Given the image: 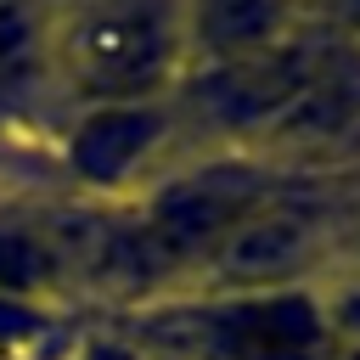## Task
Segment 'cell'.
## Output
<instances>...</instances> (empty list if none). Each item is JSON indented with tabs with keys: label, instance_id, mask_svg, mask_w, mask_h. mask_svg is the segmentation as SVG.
<instances>
[{
	"label": "cell",
	"instance_id": "9",
	"mask_svg": "<svg viewBox=\"0 0 360 360\" xmlns=\"http://www.w3.org/2000/svg\"><path fill=\"white\" fill-rule=\"evenodd\" d=\"M79 360H152V354L135 349L124 332H101V338H90V343L79 349Z\"/></svg>",
	"mask_w": 360,
	"mask_h": 360
},
{
	"label": "cell",
	"instance_id": "11",
	"mask_svg": "<svg viewBox=\"0 0 360 360\" xmlns=\"http://www.w3.org/2000/svg\"><path fill=\"white\" fill-rule=\"evenodd\" d=\"M354 276H360V225H354V236H349V259H343Z\"/></svg>",
	"mask_w": 360,
	"mask_h": 360
},
{
	"label": "cell",
	"instance_id": "8",
	"mask_svg": "<svg viewBox=\"0 0 360 360\" xmlns=\"http://www.w3.org/2000/svg\"><path fill=\"white\" fill-rule=\"evenodd\" d=\"M321 304H326V326L338 343L360 349V276L349 264H338L326 281H321Z\"/></svg>",
	"mask_w": 360,
	"mask_h": 360
},
{
	"label": "cell",
	"instance_id": "4",
	"mask_svg": "<svg viewBox=\"0 0 360 360\" xmlns=\"http://www.w3.org/2000/svg\"><path fill=\"white\" fill-rule=\"evenodd\" d=\"M343 225L332 214V202L304 186L287 180L276 197H264L231 236L225 248L202 264L191 292H281V287H321L343 253Z\"/></svg>",
	"mask_w": 360,
	"mask_h": 360
},
{
	"label": "cell",
	"instance_id": "5",
	"mask_svg": "<svg viewBox=\"0 0 360 360\" xmlns=\"http://www.w3.org/2000/svg\"><path fill=\"white\" fill-rule=\"evenodd\" d=\"M180 107L146 101V107H68L62 124V169L90 202H129L146 180L163 174V158L174 146Z\"/></svg>",
	"mask_w": 360,
	"mask_h": 360
},
{
	"label": "cell",
	"instance_id": "10",
	"mask_svg": "<svg viewBox=\"0 0 360 360\" xmlns=\"http://www.w3.org/2000/svg\"><path fill=\"white\" fill-rule=\"evenodd\" d=\"M315 17H321V22H332L343 39H354V45H360V0H326Z\"/></svg>",
	"mask_w": 360,
	"mask_h": 360
},
{
	"label": "cell",
	"instance_id": "7",
	"mask_svg": "<svg viewBox=\"0 0 360 360\" xmlns=\"http://www.w3.org/2000/svg\"><path fill=\"white\" fill-rule=\"evenodd\" d=\"M51 0H0V107H34L51 96L45 68Z\"/></svg>",
	"mask_w": 360,
	"mask_h": 360
},
{
	"label": "cell",
	"instance_id": "6",
	"mask_svg": "<svg viewBox=\"0 0 360 360\" xmlns=\"http://www.w3.org/2000/svg\"><path fill=\"white\" fill-rule=\"evenodd\" d=\"M180 6H186L191 68L264 56L315 22L304 0H180Z\"/></svg>",
	"mask_w": 360,
	"mask_h": 360
},
{
	"label": "cell",
	"instance_id": "12",
	"mask_svg": "<svg viewBox=\"0 0 360 360\" xmlns=\"http://www.w3.org/2000/svg\"><path fill=\"white\" fill-rule=\"evenodd\" d=\"M338 360H360V349H349V343H338Z\"/></svg>",
	"mask_w": 360,
	"mask_h": 360
},
{
	"label": "cell",
	"instance_id": "1",
	"mask_svg": "<svg viewBox=\"0 0 360 360\" xmlns=\"http://www.w3.org/2000/svg\"><path fill=\"white\" fill-rule=\"evenodd\" d=\"M51 96L68 107L174 101L191 73L180 0H51Z\"/></svg>",
	"mask_w": 360,
	"mask_h": 360
},
{
	"label": "cell",
	"instance_id": "13",
	"mask_svg": "<svg viewBox=\"0 0 360 360\" xmlns=\"http://www.w3.org/2000/svg\"><path fill=\"white\" fill-rule=\"evenodd\" d=\"M304 6H309V11H321V6H326V0H304Z\"/></svg>",
	"mask_w": 360,
	"mask_h": 360
},
{
	"label": "cell",
	"instance_id": "2",
	"mask_svg": "<svg viewBox=\"0 0 360 360\" xmlns=\"http://www.w3.org/2000/svg\"><path fill=\"white\" fill-rule=\"evenodd\" d=\"M124 338L152 360H338L321 287L158 298L129 309Z\"/></svg>",
	"mask_w": 360,
	"mask_h": 360
},
{
	"label": "cell",
	"instance_id": "3",
	"mask_svg": "<svg viewBox=\"0 0 360 360\" xmlns=\"http://www.w3.org/2000/svg\"><path fill=\"white\" fill-rule=\"evenodd\" d=\"M287 163L253 158V152H191L180 169H163L129 197V219L152 253V270L169 298L191 292L202 264L225 248V236L287 186Z\"/></svg>",
	"mask_w": 360,
	"mask_h": 360
}]
</instances>
